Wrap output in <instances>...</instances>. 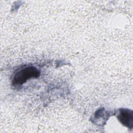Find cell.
Segmentation results:
<instances>
[{
  "mask_svg": "<svg viewBox=\"0 0 133 133\" xmlns=\"http://www.w3.org/2000/svg\"><path fill=\"white\" fill-rule=\"evenodd\" d=\"M39 75V71L35 66L23 67L15 73L12 80V84L14 86H21L28 80L32 78H36Z\"/></svg>",
  "mask_w": 133,
  "mask_h": 133,
  "instance_id": "1",
  "label": "cell"
},
{
  "mask_svg": "<svg viewBox=\"0 0 133 133\" xmlns=\"http://www.w3.org/2000/svg\"><path fill=\"white\" fill-rule=\"evenodd\" d=\"M118 121L128 128H132L133 126V112L127 109H121L117 116Z\"/></svg>",
  "mask_w": 133,
  "mask_h": 133,
  "instance_id": "2",
  "label": "cell"
}]
</instances>
